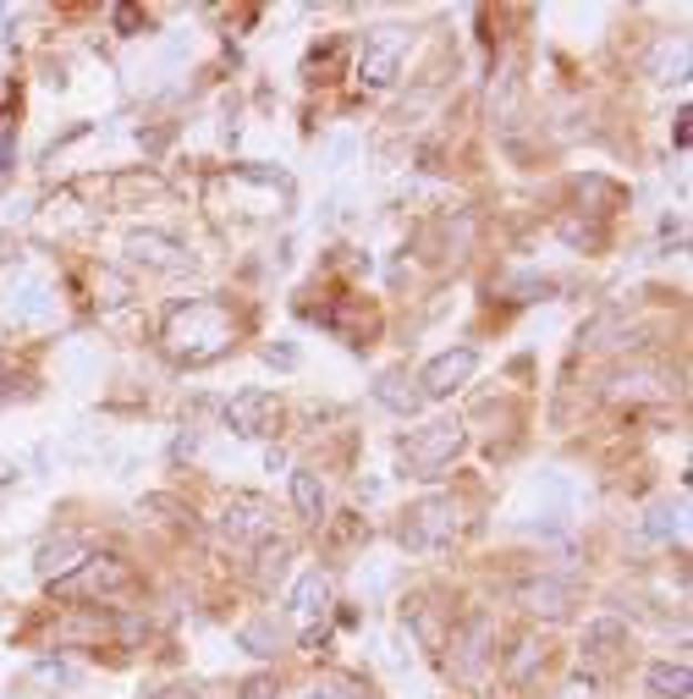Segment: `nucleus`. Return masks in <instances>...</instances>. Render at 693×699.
Segmentation results:
<instances>
[{
    "label": "nucleus",
    "instance_id": "f257e3e1",
    "mask_svg": "<svg viewBox=\"0 0 693 699\" xmlns=\"http://www.w3.org/2000/svg\"><path fill=\"white\" fill-rule=\"evenodd\" d=\"M457 446H462V429H457V424H424L414 440L402 446V457H408L414 468H424V474H435Z\"/></svg>",
    "mask_w": 693,
    "mask_h": 699
},
{
    "label": "nucleus",
    "instance_id": "f03ea898",
    "mask_svg": "<svg viewBox=\"0 0 693 699\" xmlns=\"http://www.w3.org/2000/svg\"><path fill=\"white\" fill-rule=\"evenodd\" d=\"M271 414H276V397L271 392H248V397H237L232 408H226V419H232V429H243V435H265L271 429Z\"/></svg>",
    "mask_w": 693,
    "mask_h": 699
},
{
    "label": "nucleus",
    "instance_id": "7ed1b4c3",
    "mask_svg": "<svg viewBox=\"0 0 693 699\" xmlns=\"http://www.w3.org/2000/svg\"><path fill=\"white\" fill-rule=\"evenodd\" d=\"M473 364H479V358H473L468 347H462V353H446V358H435V364L424 369V392H435V397H440V392H451L457 381H468V375H473Z\"/></svg>",
    "mask_w": 693,
    "mask_h": 699
},
{
    "label": "nucleus",
    "instance_id": "20e7f679",
    "mask_svg": "<svg viewBox=\"0 0 693 699\" xmlns=\"http://www.w3.org/2000/svg\"><path fill=\"white\" fill-rule=\"evenodd\" d=\"M226 529L237 535V540H259V535H271V507L265 502H232V513H226Z\"/></svg>",
    "mask_w": 693,
    "mask_h": 699
},
{
    "label": "nucleus",
    "instance_id": "39448f33",
    "mask_svg": "<svg viewBox=\"0 0 693 699\" xmlns=\"http://www.w3.org/2000/svg\"><path fill=\"white\" fill-rule=\"evenodd\" d=\"M380 33H386V39H380L375 55L364 61V78H369V83H391V67H397V55H402V33H397V28H380Z\"/></svg>",
    "mask_w": 693,
    "mask_h": 699
},
{
    "label": "nucleus",
    "instance_id": "423d86ee",
    "mask_svg": "<svg viewBox=\"0 0 693 699\" xmlns=\"http://www.w3.org/2000/svg\"><path fill=\"white\" fill-rule=\"evenodd\" d=\"M292 496H297V513H303L308 524H319V518H325V490H319V479H314V474H292Z\"/></svg>",
    "mask_w": 693,
    "mask_h": 699
},
{
    "label": "nucleus",
    "instance_id": "0eeeda50",
    "mask_svg": "<svg viewBox=\"0 0 693 699\" xmlns=\"http://www.w3.org/2000/svg\"><path fill=\"white\" fill-rule=\"evenodd\" d=\"M325 600H330V584H325L319 573H308V578L297 584V622H314V617L325 611Z\"/></svg>",
    "mask_w": 693,
    "mask_h": 699
},
{
    "label": "nucleus",
    "instance_id": "6e6552de",
    "mask_svg": "<svg viewBox=\"0 0 693 699\" xmlns=\"http://www.w3.org/2000/svg\"><path fill=\"white\" fill-rule=\"evenodd\" d=\"M650 689H655V695L683 699L689 695V667H655V672H650Z\"/></svg>",
    "mask_w": 693,
    "mask_h": 699
},
{
    "label": "nucleus",
    "instance_id": "1a4fd4ad",
    "mask_svg": "<svg viewBox=\"0 0 693 699\" xmlns=\"http://www.w3.org/2000/svg\"><path fill=\"white\" fill-rule=\"evenodd\" d=\"M418 518H424V524L414 529V540H440V535L451 529V524H440V518H451V507H440V502H435V507H418Z\"/></svg>",
    "mask_w": 693,
    "mask_h": 699
},
{
    "label": "nucleus",
    "instance_id": "9d476101",
    "mask_svg": "<svg viewBox=\"0 0 693 699\" xmlns=\"http://www.w3.org/2000/svg\"><path fill=\"white\" fill-rule=\"evenodd\" d=\"M308 699H364V689H358V683H342V678H336V683H319V689H314Z\"/></svg>",
    "mask_w": 693,
    "mask_h": 699
},
{
    "label": "nucleus",
    "instance_id": "9b49d317",
    "mask_svg": "<svg viewBox=\"0 0 693 699\" xmlns=\"http://www.w3.org/2000/svg\"><path fill=\"white\" fill-rule=\"evenodd\" d=\"M243 699H271V683H248V695Z\"/></svg>",
    "mask_w": 693,
    "mask_h": 699
},
{
    "label": "nucleus",
    "instance_id": "f8f14e48",
    "mask_svg": "<svg viewBox=\"0 0 693 699\" xmlns=\"http://www.w3.org/2000/svg\"><path fill=\"white\" fill-rule=\"evenodd\" d=\"M165 699H187V695H165Z\"/></svg>",
    "mask_w": 693,
    "mask_h": 699
}]
</instances>
